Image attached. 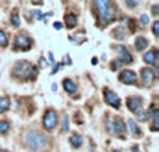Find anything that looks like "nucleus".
I'll list each match as a JSON object with an SVG mask.
<instances>
[{"label": "nucleus", "mask_w": 159, "mask_h": 152, "mask_svg": "<svg viewBox=\"0 0 159 152\" xmlns=\"http://www.w3.org/2000/svg\"><path fill=\"white\" fill-rule=\"evenodd\" d=\"M93 4L102 22H109L115 17V10L112 7L110 0H93Z\"/></svg>", "instance_id": "1"}, {"label": "nucleus", "mask_w": 159, "mask_h": 152, "mask_svg": "<svg viewBox=\"0 0 159 152\" xmlns=\"http://www.w3.org/2000/svg\"><path fill=\"white\" fill-rule=\"evenodd\" d=\"M14 74L22 80H31L36 75V69L28 61H20L14 67Z\"/></svg>", "instance_id": "2"}, {"label": "nucleus", "mask_w": 159, "mask_h": 152, "mask_svg": "<svg viewBox=\"0 0 159 152\" xmlns=\"http://www.w3.org/2000/svg\"><path fill=\"white\" fill-rule=\"evenodd\" d=\"M25 141L32 150H41L48 144V138L39 131H28L25 136Z\"/></svg>", "instance_id": "3"}, {"label": "nucleus", "mask_w": 159, "mask_h": 152, "mask_svg": "<svg viewBox=\"0 0 159 152\" xmlns=\"http://www.w3.org/2000/svg\"><path fill=\"white\" fill-rule=\"evenodd\" d=\"M32 45L31 39L25 35H17L14 38V42H13V47L16 50H28Z\"/></svg>", "instance_id": "4"}, {"label": "nucleus", "mask_w": 159, "mask_h": 152, "mask_svg": "<svg viewBox=\"0 0 159 152\" xmlns=\"http://www.w3.org/2000/svg\"><path fill=\"white\" fill-rule=\"evenodd\" d=\"M56 124H57V114H56V112L53 110V109L46 110L45 117H43L45 128H48V130H53V128L56 127Z\"/></svg>", "instance_id": "5"}, {"label": "nucleus", "mask_w": 159, "mask_h": 152, "mask_svg": "<svg viewBox=\"0 0 159 152\" xmlns=\"http://www.w3.org/2000/svg\"><path fill=\"white\" fill-rule=\"evenodd\" d=\"M127 106H129L130 110L134 112V113L137 114L138 112L143 110V99H141V98H137V96H131L127 99Z\"/></svg>", "instance_id": "6"}, {"label": "nucleus", "mask_w": 159, "mask_h": 152, "mask_svg": "<svg viewBox=\"0 0 159 152\" xmlns=\"http://www.w3.org/2000/svg\"><path fill=\"white\" fill-rule=\"evenodd\" d=\"M105 99H106V102L109 103L110 106H113V108H116V109L120 108V98L117 96V94H115V92L110 91V89H105Z\"/></svg>", "instance_id": "7"}, {"label": "nucleus", "mask_w": 159, "mask_h": 152, "mask_svg": "<svg viewBox=\"0 0 159 152\" xmlns=\"http://www.w3.org/2000/svg\"><path fill=\"white\" fill-rule=\"evenodd\" d=\"M119 80L124 84H135V81H137V74H135L134 71H131V70H124V71H121V74L119 75Z\"/></svg>", "instance_id": "8"}, {"label": "nucleus", "mask_w": 159, "mask_h": 152, "mask_svg": "<svg viewBox=\"0 0 159 152\" xmlns=\"http://www.w3.org/2000/svg\"><path fill=\"white\" fill-rule=\"evenodd\" d=\"M141 74H143V81L147 85H151L155 80V74L151 69H143L141 70Z\"/></svg>", "instance_id": "9"}, {"label": "nucleus", "mask_w": 159, "mask_h": 152, "mask_svg": "<svg viewBox=\"0 0 159 152\" xmlns=\"http://www.w3.org/2000/svg\"><path fill=\"white\" fill-rule=\"evenodd\" d=\"M116 50H117V53L120 55L121 61H127V63H131L133 61L131 55H130V52L124 46H120V45H119V46H116Z\"/></svg>", "instance_id": "10"}, {"label": "nucleus", "mask_w": 159, "mask_h": 152, "mask_svg": "<svg viewBox=\"0 0 159 152\" xmlns=\"http://www.w3.org/2000/svg\"><path fill=\"white\" fill-rule=\"evenodd\" d=\"M113 131H115V134H121L126 131V124H124V122L121 119H116L115 123H113Z\"/></svg>", "instance_id": "11"}, {"label": "nucleus", "mask_w": 159, "mask_h": 152, "mask_svg": "<svg viewBox=\"0 0 159 152\" xmlns=\"http://www.w3.org/2000/svg\"><path fill=\"white\" fill-rule=\"evenodd\" d=\"M147 46H148V41H147L144 36H138V38L135 39V49H137L138 52L147 49Z\"/></svg>", "instance_id": "12"}, {"label": "nucleus", "mask_w": 159, "mask_h": 152, "mask_svg": "<svg viewBox=\"0 0 159 152\" xmlns=\"http://www.w3.org/2000/svg\"><path fill=\"white\" fill-rule=\"evenodd\" d=\"M144 61L148 64H155L157 63V50H149L148 53L144 55Z\"/></svg>", "instance_id": "13"}, {"label": "nucleus", "mask_w": 159, "mask_h": 152, "mask_svg": "<svg viewBox=\"0 0 159 152\" xmlns=\"http://www.w3.org/2000/svg\"><path fill=\"white\" fill-rule=\"evenodd\" d=\"M63 87H64V89H66L67 94H74V92L77 91V85H75L73 81H70V80H64L63 81Z\"/></svg>", "instance_id": "14"}, {"label": "nucleus", "mask_w": 159, "mask_h": 152, "mask_svg": "<svg viewBox=\"0 0 159 152\" xmlns=\"http://www.w3.org/2000/svg\"><path fill=\"white\" fill-rule=\"evenodd\" d=\"M10 108V99L7 96L0 98V113H4V112L8 110Z\"/></svg>", "instance_id": "15"}, {"label": "nucleus", "mask_w": 159, "mask_h": 152, "mask_svg": "<svg viewBox=\"0 0 159 152\" xmlns=\"http://www.w3.org/2000/svg\"><path fill=\"white\" fill-rule=\"evenodd\" d=\"M70 142H71V145L75 147V148L81 147L82 145V137L78 136V134H73V136L70 137Z\"/></svg>", "instance_id": "16"}, {"label": "nucleus", "mask_w": 159, "mask_h": 152, "mask_svg": "<svg viewBox=\"0 0 159 152\" xmlns=\"http://www.w3.org/2000/svg\"><path fill=\"white\" fill-rule=\"evenodd\" d=\"M66 24L69 28H74L75 24H77V18H75L74 14H69V16H66Z\"/></svg>", "instance_id": "17"}, {"label": "nucleus", "mask_w": 159, "mask_h": 152, "mask_svg": "<svg viewBox=\"0 0 159 152\" xmlns=\"http://www.w3.org/2000/svg\"><path fill=\"white\" fill-rule=\"evenodd\" d=\"M129 126H130V130H131V133H133V134H140V128H138L137 126H135L134 120L130 119V120H129Z\"/></svg>", "instance_id": "18"}, {"label": "nucleus", "mask_w": 159, "mask_h": 152, "mask_svg": "<svg viewBox=\"0 0 159 152\" xmlns=\"http://www.w3.org/2000/svg\"><path fill=\"white\" fill-rule=\"evenodd\" d=\"M10 128V123L8 122H0V133H7Z\"/></svg>", "instance_id": "19"}, {"label": "nucleus", "mask_w": 159, "mask_h": 152, "mask_svg": "<svg viewBox=\"0 0 159 152\" xmlns=\"http://www.w3.org/2000/svg\"><path fill=\"white\" fill-rule=\"evenodd\" d=\"M158 114H159V112H158V110H154V114H152V117H154V123H152V130H155V131L158 130Z\"/></svg>", "instance_id": "20"}, {"label": "nucleus", "mask_w": 159, "mask_h": 152, "mask_svg": "<svg viewBox=\"0 0 159 152\" xmlns=\"http://www.w3.org/2000/svg\"><path fill=\"white\" fill-rule=\"evenodd\" d=\"M11 24H13L14 27H20V17H18V14H13V17H11Z\"/></svg>", "instance_id": "21"}, {"label": "nucleus", "mask_w": 159, "mask_h": 152, "mask_svg": "<svg viewBox=\"0 0 159 152\" xmlns=\"http://www.w3.org/2000/svg\"><path fill=\"white\" fill-rule=\"evenodd\" d=\"M0 45H2V46L7 45V36H6V34L3 32V31H0Z\"/></svg>", "instance_id": "22"}, {"label": "nucleus", "mask_w": 159, "mask_h": 152, "mask_svg": "<svg viewBox=\"0 0 159 152\" xmlns=\"http://www.w3.org/2000/svg\"><path fill=\"white\" fill-rule=\"evenodd\" d=\"M67 122H69V117L64 116L63 117V131H64V133L69 130V123H67Z\"/></svg>", "instance_id": "23"}, {"label": "nucleus", "mask_w": 159, "mask_h": 152, "mask_svg": "<svg viewBox=\"0 0 159 152\" xmlns=\"http://www.w3.org/2000/svg\"><path fill=\"white\" fill-rule=\"evenodd\" d=\"M126 2H127V6H129L130 8H134L135 6H137L138 0H126Z\"/></svg>", "instance_id": "24"}, {"label": "nucleus", "mask_w": 159, "mask_h": 152, "mask_svg": "<svg viewBox=\"0 0 159 152\" xmlns=\"http://www.w3.org/2000/svg\"><path fill=\"white\" fill-rule=\"evenodd\" d=\"M154 35H155V36L159 35V22H158V21L154 22Z\"/></svg>", "instance_id": "25"}, {"label": "nucleus", "mask_w": 159, "mask_h": 152, "mask_svg": "<svg viewBox=\"0 0 159 152\" xmlns=\"http://www.w3.org/2000/svg\"><path fill=\"white\" fill-rule=\"evenodd\" d=\"M141 21H143V24H148L149 22V18H148V16H147V14H143V16H141Z\"/></svg>", "instance_id": "26"}, {"label": "nucleus", "mask_w": 159, "mask_h": 152, "mask_svg": "<svg viewBox=\"0 0 159 152\" xmlns=\"http://www.w3.org/2000/svg\"><path fill=\"white\" fill-rule=\"evenodd\" d=\"M39 63H41V66H46V61H45V59L43 57H41V60H39Z\"/></svg>", "instance_id": "27"}, {"label": "nucleus", "mask_w": 159, "mask_h": 152, "mask_svg": "<svg viewBox=\"0 0 159 152\" xmlns=\"http://www.w3.org/2000/svg\"><path fill=\"white\" fill-rule=\"evenodd\" d=\"M55 28H56V29H60L61 24H60V22H55Z\"/></svg>", "instance_id": "28"}, {"label": "nucleus", "mask_w": 159, "mask_h": 152, "mask_svg": "<svg viewBox=\"0 0 159 152\" xmlns=\"http://www.w3.org/2000/svg\"><path fill=\"white\" fill-rule=\"evenodd\" d=\"M32 2H34V3H41L42 0H32Z\"/></svg>", "instance_id": "29"}, {"label": "nucleus", "mask_w": 159, "mask_h": 152, "mask_svg": "<svg viewBox=\"0 0 159 152\" xmlns=\"http://www.w3.org/2000/svg\"><path fill=\"white\" fill-rule=\"evenodd\" d=\"M137 150H138V148H135V147H134V148H133V152H138Z\"/></svg>", "instance_id": "30"}, {"label": "nucleus", "mask_w": 159, "mask_h": 152, "mask_svg": "<svg viewBox=\"0 0 159 152\" xmlns=\"http://www.w3.org/2000/svg\"><path fill=\"white\" fill-rule=\"evenodd\" d=\"M115 152H120V151H115Z\"/></svg>", "instance_id": "31"}, {"label": "nucleus", "mask_w": 159, "mask_h": 152, "mask_svg": "<svg viewBox=\"0 0 159 152\" xmlns=\"http://www.w3.org/2000/svg\"><path fill=\"white\" fill-rule=\"evenodd\" d=\"M0 152H6V151H0Z\"/></svg>", "instance_id": "32"}]
</instances>
